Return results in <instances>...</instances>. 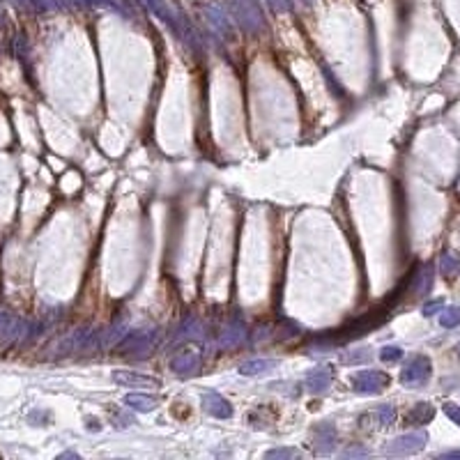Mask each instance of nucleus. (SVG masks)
Here are the masks:
<instances>
[{"instance_id":"1","label":"nucleus","mask_w":460,"mask_h":460,"mask_svg":"<svg viewBox=\"0 0 460 460\" xmlns=\"http://www.w3.org/2000/svg\"><path fill=\"white\" fill-rule=\"evenodd\" d=\"M159 332L157 330H136V332H127L118 343V352L120 355H129L134 352L136 357H145L152 352V348L157 346Z\"/></svg>"},{"instance_id":"2","label":"nucleus","mask_w":460,"mask_h":460,"mask_svg":"<svg viewBox=\"0 0 460 460\" xmlns=\"http://www.w3.org/2000/svg\"><path fill=\"white\" fill-rule=\"evenodd\" d=\"M230 14L244 33L262 31V14L253 0H230Z\"/></svg>"},{"instance_id":"3","label":"nucleus","mask_w":460,"mask_h":460,"mask_svg":"<svg viewBox=\"0 0 460 460\" xmlns=\"http://www.w3.org/2000/svg\"><path fill=\"white\" fill-rule=\"evenodd\" d=\"M430 373H433V364H430V359L423 355H417L405 364L403 370H400V382H403L407 389H417V386H423L428 382Z\"/></svg>"},{"instance_id":"4","label":"nucleus","mask_w":460,"mask_h":460,"mask_svg":"<svg viewBox=\"0 0 460 460\" xmlns=\"http://www.w3.org/2000/svg\"><path fill=\"white\" fill-rule=\"evenodd\" d=\"M428 442V435L426 433H407V435H400L396 440L386 442L382 454L384 456H393V458H400V456H414L419 454V451L426 447Z\"/></svg>"},{"instance_id":"5","label":"nucleus","mask_w":460,"mask_h":460,"mask_svg":"<svg viewBox=\"0 0 460 460\" xmlns=\"http://www.w3.org/2000/svg\"><path fill=\"white\" fill-rule=\"evenodd\" d=\"M389 382H391V377L375 368L359 370V373L352 375V389L359 393H380L389 386Z\"/></svg>"},{"instance_id":"6","label":"nucleus","mask_w":460,"mask_h":460,"mask_svg":"<svg viewBox=\"0 0 460 460\" xmlns=\"http://www.w3.org/2000/svg\"><path fill=\"white\" fill-rule=\"evenodd\" d=\"M198 368H201V350L198 348L187 346V348H182L173 355L171 370L175 375H182V377L196 375L198 373Z\"/></svg>"},{"instance_id":"7","label":"nucleus","mask_w":460,"mask_h":460,"mask_svg":"<svg viewBox=\"0 0 460 460\" xmlns=\"http://www.w3.org/2000/svg\"><path fill=\"white\" fill-rule=\"evenodd\" d=\"M203 410L216 419H230L232 417V405L223 396H219L216 391H207L203 396Z\"/></svg>"},{"instance_id":"8","label":"nucleus","mask_w":460,"mask_h":460,"mask_svg":"<svg viewBox=\"0 0 460 460\" xmlns=\"http://www.w3.org/2000/svg\"><path fill=\"white\" fill-rule=\"evenodd\" d=\"M113 380L122 386H162V380L159 377L134 373V370H115Z\"/></svg>"},{"instance_id":"9","label":"nucleus","mask_w":460,"mask_h":460,"mask_svg":"<svg viewBox=\"0 0 460 460\" xmlns=\"http://www.w3.org/2000/svg\"><path fill=\"white\" fill-rule=\"evenodd\" d=\"M332 377H334V370L330 366H318L306 375V386H309L311 393H323L330 389Z\"/></svg>"},{"instance_id":"10","label":"nucleus","mask_w":460,"mask_h":460,"mask_svg":"<svg viewBox=\"0 0 460 460\" xmlns=\"http://www.w3.org/2000/svg\"><path fill=\"white\" fill-rule=\"evenodd\" d=\"M336 428L332 426V423H320V426L316 428V451L320 456H327L332 454L334 447H336Z\"/></svg>"},{"instance_id":"11","label":"nucleus","mask_w":460,"mask_h":460,"mask_svg":"<svg viewBox=\"0 0 460 460\" xmlns=\"http://www.w3.org/2000/svg\"><path fill=\"white\" fill-rule=\"evenodd\" d=\"M145 3H148V7H150V10L155 12L157 17L162 19L166 26H171V31H173L175 35H178V37H182V40H185V31H182V28H180L178 19L173 17V12L168 10L164 0H145Z\"/></svg>"},{"instance_id":"12","label":"nucleus","mask_w":460,"mask_h":460,"mask_svg":"<svg viewBox=\"0 0 460 460\" xmlns=\"http://www.w3.org/2000/svg\"><path fill=\"white\" fill-rule=\"evenodd\" d=\"M125 405L129 407V410H134V412H152L159 405V398L148 396V393L131 391V393H127V396H125Z\"/></svg>"},{"instance_id":"13","label":"nucleus","mask_w":460,"mask_h":460,"mask_svg":"<svg viewBox=\"0 0 460 460\" xmlns=\"http://www.w3.org/2000/svg\"><path fill=\"white\" fill-rule=\"evenodd\" d=\"M205 17H207V24L214 28V31L221 35L223 40H232V28L230 24L225 21V17L219 10H214V7H207L205 10Z\"/></svg>"},{"instance_id":"14","label":"nucleus","mask_w":460,"mask_h":460,"mask_svg":"<svg viewBox=\"0 0 460 460\" xmlns=\"http://www.w3.org/2000/svg\"><path fill=\"white\" fill-rule=\"evenodd\" d=\"M433 417H435V407L433 405L430 403H417L410 412H407L405 421L410 423V426H423V423H428Z\"/></svg>"},{"instance_id":"15","label":"nucleus","mask_w":460,"mask_h":460,"mask_svg":"<svg viewBox=\"0 0 460 460\" xmlns=\"http://www.w3.org/2000/svg\"><path fill=\"white\" fill-rule=\"evenodd\" d=\"M433 286V265H423L421 272L412 276V288L417 295H426Z\"/></svg>"},{"instance_id":"16","label":"nucleus","mask_w":460,"mask_h":460,"mask_svg":"<svg viewBox=\"0 0 460 460\" xmlns=\"http://www.w3.org/2000/svg\"><path fill=\"white\" fill-rule=\"evenodd\" d=\"M242 341H244V325H239V323H232V325L225 327L221 339H219L221 348H235Z\"/></svg>"},{"instance_id":"17","label":"nucleus","mask_w":460,"mask_h":460,"mask_svg":"<svg viewBox=\"0 0 460 460\" xmlns=\"http://www.w3.org/2000/svg\"><path fill=\"white\" fill-rule=\"evenodd\" d=\"M274 366H276L274 359H251V361H244L242 366H239V373L253 377V375L267 373V370H272Z\"/></svg>"},{"instance_id":"18","label":"nucleus","mask_w":460,"mask_h":460,"mask_svg":"<svg viewBox=\"0 0 460 460\" xmlns=\"http://www.w3.org/2000/svg\"><path fill=\"white\" fill-rule=\"evenodd\" d=\"M440 272L447 276V279H456L460 272V260L451 253H442L440 258Z\"/></svg>"},{"instance_id":"19","label":"nucleus","mask_w":460,"mask_h":460,"mask_svg":"<svg viewBox=\"0 0 460 460\" xmlns=\"http://www.w3.org/2000/svg\"><path fill=\"white\" fill-rule=\"evenodd\" d=\"M440 325L447 327V330H454L460 325V306H451V309H442L440 311Z\"/></svg>"},{"instance_id":"20","label":"nucleus","mask_w":460,"mask_h":460,"mask_svg":"<svg viewBox=\"0 0 460 460\" xmlns=\"http://www.w3.org/2000/svg\"><path fill=\"white\" fill-rule=\"evenodd\" d=\"M265 458H283V460H295V458H302V451L299 449H290V447H281V449H272V451H267L265 454Z\"/></svg>"},{"instance_id":"21","label":"nucleus","mask_w":460,"mask_h":460,"mask_svg":"<svg viewBox=\"0 0 460 460\" xmlns=\"http://www.w3.org/2000/svg\"><path fill=\"white\" fill-rule=\"evenodd\" d=\"M400 357H403V350H400L398 346H384L382 350H380V359L382 361H398Z\"/></svg>"},{"instance_id":"22","label":"nucleus","mask_w":460,"mask_h":460,"mask_svg":"<svg viewBox=\"0 0 460 460\" xmlns=\"http://www.w3.org/2000/svg\"><path fill=\"white\" fill-rule=\"evenodd\" d=\"M377 419H380L382 426H389V423H393V419H396V410H393V405H380Z\"/></svg>"},{"instance_id":"23","label":"nucleus","mask_w":460,"mask_h":460,"mask_svg":"<svg viewBox=\"0 0 460 460\" xmlns=\"http://www.w3.org/2000/svg\"><path fill=\"white\" fill-rule=\"evenodd\" d=\"M368 454L370 451L366 447H359V444H357V447H348L346 451H343V458H366Z\"/></svg>"},{"instance_id":"24","label":"nucleus","mask_w":460,"mask_h":460,"mask_svg":"<svg viewBox=\"0 0 460 460\" xmlns=\"http://www.w3.org/2000/svg\"><path fill=\"white\" fill-rule=\"evenodd\" d=\"M444 414L456 423V426H460V405H454V403H447L444 405Z\"/></svg>"},{"instance_id":"25","label":"nucleus","mask_w":460,"mask_h":460,"mask_svg":"<svg viewBox=\"0 0 460 460\" xmlns=\"http://www.w3.org/2000/svg\"><path fill=\"white\" fill-rule=\"evenodd\" d=\"M444 309V302L442 299H435V302H428L423 306V316H435V313H440Z\"/></svg>"},{"instance_id":"26","label":"nucleus","mask_w":460,"mask_h":460,"mask_svg":"<svg viewBox=\"0 0 460 460\" xmlns=\"http://www.w3.org/2000/svg\"><path fill=\"white\" fill-rule=\"evenodd\" d=\"M368 357H370L368 352H352V355L343 357V361H346V364H361V361H366Z\"/></svg>"},{"instance_id":"27","label":"nucleus","mask_w":460,"mask_h":460,"mask_svg":"<svg viewBox=\"0 0 460 460\" xmlns=\"http://www.w3.org/2000/svg\"><path fill=\"white\" fill-rule=\"evenodd\" d=\"M325 69V78L330 81V85H332V90H334V94H339V97H343V87L339 85V81H334V74L327 67H323Z\"/></svg>"},{"instance_id":"28","label":"nucleus","mask_w":460,"mask_h":460,"mask_svg":"<svg viewBox=\"0 0 460 460\" xmlns=\"http://www.w3.org/2000/svg\"><path fill=\"white\" fill-rule=\"evenodd\" d=\"M269 5H272L276 12H288L290 7H293L290 0H269Z\"/></svg>"},{"instance_id":"29","label":"nucleus","mask_w":460,"mask_h":460,"mask_svg":"<svg viewBox=\"0 0 460 460\" xmlns=\"http://www.w3.org/2000/svg\"><path fill=\"white\" fill-rule=\"evenodd\" d=\"M440 458H444V460H460V451H447V454H442Z\"/></svg>"},{"instance_id":"30","label":"nucleus","mask_w":460,"mask_h":460,"mask_svg":"<svg viewBox=\"0 0 460 460\" xmlns=\"http://www.w3.org/2000/svg\"><path fill=\"white\" fill-rule=\"evenodd\" d=\"M304 3H311V0H304Z\"/></svg>"},{"instance_id":"31","label":"nucleus","mask_w":460,"mask_h":460,"mask_svg":"<svg viewBox=\"0 0 460 460\" xmlns=\"http://www.w3.org/2000/svg\"><path fill=\"white\" fill-rule=\"evenodd\" d=\"M458 355H460V346H458Z\"/></svg>"}]
</instances>
